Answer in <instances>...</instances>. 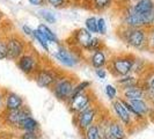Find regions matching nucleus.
<instances>
[{
	"instance_id": "nucleus-1",
	"label": "nucleus",
	"mask_w": 154,
	"mask_h": 139,
	"mask_svg": "<svg viewBox=\"0 0 154 139\" xmlns=\"http://www.w3.org/2000/svg\"><path fill=\"white\" fill-rule=\"evenodd\" d=\"M149 29L151 28H131L119 24L116 29V35L126 46L138 51H145L149 50Z\"/></svg>"
},
{
	"instance_id": "nucleus-32",
	"label": "nucleus",
	"mask_w": 154,
	"mask_h": 139,
	"mask_svg": "<svg viewBox=\"0 0 154 139\" xmlns=\"http://www.w3.org/2000/svg\"><path fill=\"white\" fill-rule=\"evenodd\" d=\"M71 0H46V5H50L54 8H63L69 5Z\"/></svg>"
},
{
	"instance_id": "nucleus-5",
	"label": "nucleus",
	"mask_w": 154,
	"mask_h": 139,
	"mask_svg": "<svg viewBox=\"0 0 154 139\" xmlns=\"http://www.w3.org/2000/svg\"><path fill=\"white\" fill-rule=\"evenodd\" d=\"M104 110L106 109H103L100 101H97L96 103L93 104L92 107L84 110L82 113L72 116V123L75 126L78 133L81 136L92 124L96 123Z\"/></svg>"
},
{
	"instance_id": "nucleus-34",
	"label": "nucleus",
	"mask_w": 154,
	"mask_h": 139,
	"mask_svg": "<svg viewBox=\"0 0 154 139\" xmlns=\"http://www.w3.org/2000/svg\"><path fill=\"white\" fill-rule=\"evenodd\" d=\"M6 21H7V17H6V15L4 14V12L0 9V29H2V30L5 31H8L11 30V29H8L7 24H6Z\"/></svg>"
},
{
	"instance_id": "nucleus-31",
	"label": "nucleus",
	"mask_w": 154,
	"mask_h": 139,
	"mask_svg": "<svg viewBox=\"0 0 154 139\" xmlns=\"http://www.w3.org/2000/svg\"><path fill=\"white\" fill-rule=\"evenodd\" d=\"M19 139H42L43 134L42 131H32V132H19L17 133Z\"/></svg>"
},
{
	"instance_id": "nucleus-21",
	"label": "nucleus",
	"mask_w": 154,
	"mask_h": 139,
	"mask_svg": "<svg viewBox=\"0 0 154 139\" xmlns=\"http://www.w3.org/2000/svg\"><path fill=\"white\" fill-rule=\"evenodd\" d=\"M147 72H148V63L144 58H140L137 56L134 64H133V67H132V74L141 78L144 74H146Z\"/></svg>"
},
{
	"instance_id": "nucleus-37",
	"label": "nucleus",
	"mask_w": 154,
	"mask_h": 139,
	"mask_svg": "<svg viewBox=\"0 0 154 139\" xmlns=\"http://www.w3.org/2000/svg\"><path fill=\"white\" fill-rule=\"evenodd\" d=\"M28 2L35 7H41V6L46 5V0H28Z\"/></svg>"
},
{
	"instance_id": "nucleus-42",
	"label": "nucleus",
	"mask_w": 154,
	"mask_h": 139,
	"mask_svg": "<svg viewBox=\"0 0 154 139\" xmlns=\"http://www.w3.org/2000/svg\"><path fill=\"white\" fill-rule=\"evenodd\" d=\"M82 1H84V2H88V4H89V2L92 1V0H82Z\"/></svg>"
},
{
	"instance_id": "nucleus-8",
	"label": "nucleus",
	"mask_w": 154,
	"mask_h": 139,
	"mask_svg": "<svg viewBox=\"0 0 154 139\" xmlns=\"http://www.w3.org/2000/svg\"><path fill=\"white\" fill-rule=\"evenodd\" d=\"M5 36H6V42H7L8 60L16 62L31 46L30 43L19 32H15L13 30L5 31Z\"/></svg>"
},
{
	"instance_id": "nucleus-10",
	"label": "nucleus",
	"mask_w": 154,
	"mask_h": 139,
	"mask_svg": "<svg viewBox=\"0 0 154 139\" xmlns=\"http://www.w3.org/2000/svg\"><path fill=\"white\" fill-rule=\"evenodd\" d=\"M94 37V35L91 34L89 31L87 30L86 28H77L71 32L67 39H65V44L66 45L71 46V48H74L79 51H81L82 54H88V50H89V46L92 43V39Z\"/></svg>"
},
{
	"instance_id": "nucleus-30",
	"label": "nucleus",
	"mask_w": 154,
	"mask_h": 139,
	"mask_svg": "<svg viewBox=\"0 0 154 139\" xmlns=\"http://www.w3.org/2000/svg\"><path fill=\"white\" fill-rule=\"evenodd\" d=\"M8 58V50H7V42L5 32L0 36V60H5Z\"/></svg>"
},
{
	"instance_id": "nucleus-11",
	"label": "nucleus",
	"mask_w": 154,
	"mask_h": 139,
	"mask_svg": "<svg viewBox=\"0 0 154 139\" xmlns=\"http://www.w3.org/2000/svg\"><path fill=\"white\" fill-rule=\"evenodd\" d=\"M99 101L97 96L95 95V93L92 88L86 91V92L79 94L77 97H74L69 103L66 104L67 110L71 115H78L80 113H82L84 110L92 107L94 103H96Z\"/></svg>"
},
{
	"instance_id": "nucleus-15",
	"label": "nucleus",
	"mask_w": 154,
	"mask_h": 139,
	"mask_svg": "<svg viewBox=\"0 0 154 139\" xmlns=\"http://www.w3.org/2000/svg\"><path fill=\"white\" fill-rule=\"evenodd\" d=\"M108 131L114 139H128V136H129L126 128L114 116H111V118H110Z\"/></svg>"
},
{
	"instance_id": "nucleus-14",
	"label": "nucleus",
	"mask_w": 154,
	"mask_h": 139,
	"mask_svg": "<svg viewBox=\"0 0 154 139\" xmlns=\"http://www.w3.org/2000/svg\"><path fill=\"white\" fill-rule=\"evenodd\" d=\"M26 106V101L22 95L14 91L5 88V99H4V110H17Z\"/></svg>"
},
{
	"instance_id": "nucleus-40",
	"label": "nucleus",
	"mask_w": 154,
	"mask_h": 139,
	"mask_svg": "<svg viewBox=\"0 0 154 139\" xmlns=\"http://www.w3.org/2000/svg\"><path fill=\"white\" fill-rule=\"evenodd\" d=\"M148 102H149V106H151V108L154 110V97H152V99L148 101Z\"/></svg>"
},
{
	"instance_id": "nucleus-25",
	"label": "nucleus",
	"mask_w": 154,
	"mask_h": 139,
	"mask_svg": "<svg viewBox=\"0 0 154 139\" xmlns=\"http://www.w3.org/2000/svg\"><path fill=\"white\" fill-rule=\"evenodd\" d=\"M80 137H81V139H102V133L100 131L99 124H92Z\"/></svg>"
},
{
	"instance_id": "nucleus-18",
	"label": "nucleus",
	"mask_w": 154,
	"mask_h": 139,
	"mask_svg": "<svg viewBox=\"0 0 154 139\" xmlns=\"http://www.w3.org/2000/svg\"><path fill=\"white\" fill-rule=\"evenodd\" d=\"M132 12L137 14H145L154 11V0H138L136 2L128 4Z\"/></svg>"
},
{
	"instance_id": "nucleus-28",
	"label": "nucleus",
	"mask_w": 154,
	"mask_h": 139,
	"mask_svg": "<svg viewBox=\"0 0 154 139\" xmlns=\"http://www.w3.org/2000/svg\"><path fill=\"white\" fill-rule=\"evenodd\" d=\"M85 28L91 34H97V17L94 15L88 16L85 20Z\"/></svg>"
},
{
	"instance_id": "nucleus-41",
	"label": "nucleus",
	"mask_w": 154,
	"mask_h": 139,
	"mask_svg": "<svg viewBox=\"0 0 154 139\" xmlns=\"http://www.w3.org/2000/svg\"><path fill=\"white\" fill-rule=\"evenodd\" d=\"M4 139H19V138H17V136H12L9 138H4Z\"/></svg>"
},
{
	"instance_id": "nucleus-29",
	"label": "nucleus",
	"mask_w": 154,
	"mask_h": 139,
	"mask_svg": "<svg viewBox=\"0 0 154 139\" xmlns=\"http://www.w3.org/2000/svg\"><path fill=\"white\" fill-rule=\"evenodd\" d=\"M39 16L48 23H54L56 22V15L50 9H46V8H42L38 11Z\"/></svg>"
},
{
	"instance_id": "nucleus-33",
	"label": "nucleus",
	"mask_w": 154,
	"mask_h": 139,
	"mask_svg": "<svg viewBox=\"0 0 154 139\" xmlns=\"http://www.w3.org/2000/svg\"><path fill=\"white\" fill-rule=\"evenodd\" d=\"M97 34H100V35L107 34V21L103 16L97 17Z\"/></svg>"
},
{
	"instance_id": "nucleus-35",
	"label": "nucleus",
	"mask_w": 154,
	"mask_h": 139,
	"mask_svg": "<svg viewBox=\"0 0 154 139\" xmlns=\"http://www.w3.org/2000/svg\"><path fill=\"white\" fill-rule=\"evenodd\" d=\"M95 74H96V77L99 78V79L104 80L107 78L108 71H107V69H96L95 70Z\"/></svg>"
},
{
	"instance_id": "nucleus-23",
	"label": "nucleus",
	"mask_w": 154,
	"mask_h": 139,
	"mask_svg": "<svg viewBox=\"0 0 154 139\" xmlns=\"http://www.w3.org/2000/svg\"><path fill=\"white\" fill-rule=\"evenodd\" d=\"M37 29L45 36V39H48L50 43H54V44H57V45L60 43V41L57 37V35L54 34V31H52V29H51L46 23H39Z\"/></svg>"
},
{
	"instance_id": "nucleus-9",
	"label": "nucleus",
	"mask_w": 154,
	"mask_h": 139,
	"mask_svg": "<svg viewBox=\"0 0 154 139\" xmlns=\"http://www.w3.org/2000/svg\"><path fill=\"white\" fill-rule=\"evenodd\" d=\"M28 116H32V114L30 108L27 104L17 110H2L0 113V125L4 126L5 129L16 132L20 122Z\"/></svg>"
},
{
	"instance_id": "nucleus-39",
	"label": "nucleus",
	"mask_w": 154,
	"mask_h": 139,
	"mask_svg": "<svg viewBox=\"0 0 154 139\" xmlns=\"http://www.w3.org/2000/svg\"><path fill=\"white\" fill-rule=\"evenodd\" d=\"M4 99H5V88L0 87V113L4 110Z\"/></svg>"
},
{
	"instance_id": "nucleus-3",
	"label": "nucleus",
	"mask_w": 154,
	"mask_h": 139,
	"mask_svg": "<svg viewBox=\"0 0 154 139\" xmlns=\"http://www.w3.org/2000/svg\"><path fill=\"white\" fill-rule=\"evenodd\" d=\"M44 62L43 56L31 45L24 54L15 62L17 69L22 72L24 76L32 79L34 76L37 73L39 67Z\"/></svg>"
},
{
	"instance_id": "nucleus-36",
	"label": "nucleus",
	"mask_w": 154,
	"mask_h": 139,
	"mask_svg": "<svg viewBox=\"0 0 154 139\" xmlns=\"http://www.w3.org/2000/svg\"><path fill=\"white\" fill-rule=\"evenodd\" d=\"M22 32L24 36H29V37H32V31H34V29L31 28L29 24H23L22 26Z\"/></svg>"
},
{
	"instance_id": "nucleus-44",
	"label": "nucleus",
	"mask_w": 154,
	"mask_h": 139,
	"mask_svg": "<svg viewBox=\"0 0 154 139\" xmlns=\"http://www.w3.org/2000/svg\"><path fill=\"white\" fill-rule=\"evenodd\" d=\"M0 139H4V138H0Z\"/></svg>"
},
{
	"instance_id": "nucleus-16",
	"label": "nucleus",
	"mask_w": 154,
	"mask_h": 139,
	"mask_svg": "<svg viewBox=\"0 0 154 139\" xmlns=\"http://www.w3.org/2000/svg\"><path fill=\"white\" fill-rule=\"evenodd\" d=\"M119 97H122L123 100L126 101L140 100V99H146V94H145L143 86L139 84L137 86H133V87L126 88L124 91H121L119 92Z\"/></svg>"
},
{
	"instance_id": "nucleus-43",
	"label": "nucleus",
	"mask_w": 154,
	"mask_h": 139,
	"mask_svg": "<svg viewBox=\"0 0 154 139\" xmlns=\"http://www.w3.org/2000/svg\"><path fill=\"white\" fill-rule=\"evenodd\" d=\"M4 32H5V31H4V30H1V29H0V36H1V35H2Z\"/></svg>"
},
{
	"instance_id": "nucleus-20",
	"label": "nucleus",
	"mask_w": 154,
	"mask_h": 139,
	"mask_svg": "<svg viewBox=\"0 0 154 139\" xmlns=\"http://www.w3.org/2000/svg\"><path fill=\"white\" fill-rule=\"evenodd\" d=\"M131 103V106L133 107V109L140 114L144 117H148L149 113H151V106H149V102L146 100V99H140V100H133V101H129Z\"/></svg>"
},
{
	"instance_id": "nucleus-6",
	"label": "nucleus",
	"mask_w": 154,
	"mask_h": 139,
	"mask_svg": "<svg viewBox=\"0 0 154 139\" xmlns=\"http://www.w3.org/2000/svg\"><path fill=\"white\" fill-rule=\"evenodd\" d=\"M54 57L56 62L67 69H75L81 63L85 62L86 59V56L81 51L66 45L65 43L58 44L57 50L54 54Z\"/></svg>"
},
{
	"instance_id": "nucleus-4",
	"label": "nucleus",
	"mask_w": 154,
	"mask_h": 139,
	"mask_svg": "<svg viewBox=\"0 0 154 139\" xmlns=\"http://www.w3.org/2000/svg\"><path fill=\"white\" fill-rule=\"evenodd\" d=\"M63 72H64V70L58 67L56 64L50 62L49 59H45L42 64V66L37 71V73L34 76L32 80L36 82V85L38 86L39 88L51 89V87L58 80V78L62 76Z\"/></svg>"
},
{
	"instance_id": "nucleus-17",
	"label": "nucleus",
	"mask_w": 154,
	"mask_h": 139,
	"mask_svg": "<svg viewBox=\"0 0 154 139\" xmlns=\"http://www.w3.org/2000/svg\"><path fill=\"white\" fill-rule=\"evenodd\" d=\"M32 131H42L41 129V124L37 119H35L32 116H28L26 118H23L20 122L16 132H32Z\"/></svg>"
},
{
	"instance_id": "nucleus-13",
	"label": "nucleus",
	"mask_w": 154,
	"mask_h": 139,
	"mask_svg": "<svg viewBox=\"0 0 154 139\" xmlns=\"http://www.w3.org/2000/svg\"><path fill=\"white\" fill-rule=\"evenodd\" d=\"M111 52L108 50L107 46H103L99 50H95L92 54L86 56L85 62L89 64V66H92L94 70L96 69H106L108 65L109 58H110Z\"/></svg>"
},
{
	"instance_id": "nucleus-27",
	"label": "nucleus",
	"mask_w": 154,
	"mask_h": 139,
	"mask_svg": "<svg viewBox=\"0 0 154 139\" xmlns=\"http://www.w3.org/2000/svg\"><path fill=\"white\" fill-rule=\"evenodd\" d=\"M104 93H106L107 97H108L111 102L119 97V91H118L117 86L112 85V84H108V85L104 87Z\"/></svg>"
},
{
	"instance_id": "nucleus-24",
	"label": "nucleus",
	"mask_w": 154,
	"mask_h": 139,
	"mask_svg": "<svg viewBox=\"0 0 154 139\" xmlns=\"http://www.w3.org/2000/svg\"><path fill=\"white\" fill-rule=\"evenodd\" d=\"M115 0H92L89 4L92 5V11L94 12H97V13H101V12H104L112 6Z\"/></svg>"
},
{
	"instance_id": "nucleus-26",
	"label": "nucleus",
	"mask_w": 154,
	"mask_h": 139,
	"mask_svg": "<svg viewBox=\"0 0 154 139\" xmlns=\"http://www.w3.org/2000/svg\"><path fill=\"white\" fill-rule=\"evenodd\" d=\"M32 39H35L39 45L42 46V49H43L45 52H50V42L45 39V36H44L37 28L34 29V31H32Z\"/></svg>"
},
{
	"instance_id": "nucleus-12",
	"label": "nucleus",
	"mask_w": 154,
	"mask_h": 139,
	"mask_svg": "<svg viewBox=\"0 0 154 139\" xmlns=\"http://www.w3.org/2000/svg\"><path fill=\"white\" fill-rule=\"evenodd\" d=\"M111 109H112V113H114V117L117 118L121 123L123 124L129 133H131L133 131V128L137 124L134 122V119L132 118V116L130 115V113L128 111V109L125 108L121 97H118V99H116L115 101L111 102Z\"/></svg>"
},
{
	"instance_id": "nucleus-19",
	"label": "nucleus",
	"mask_w": 154,
	"mask_h": 139,
	"mask_svg": "<svg viewBox=\"0 0 154 139\" xmlns=\"http://www.w3.org/2000/svg\"><path fill=\"white\" fill-rule=\"evenodd\" d=\"M139 84H140V78L134 76V74H132V73L116 79V86H117L119 92L126 89V88L133 87V86H137Z\"/></svg>"
},
{
	"instance_id": "nucleus-2",
	"label": "nucleus",
	"mask_w": 154,
	"mask_h": 139,
	"mask_svg": "<svg viewBox=\"0 0 154 139\" xmlns=\"http://www.w3.org/2000/svg\"><path fill=\"white\" fill-rule=\"evenodd\" d=\"M136 57L132 52H111L106 69L116 79L131 74Z\"/></svg>"
},
{
	"instance_id": "nucleus-22",
	"label": "nucleus",
	"mask_w": 154,
	"mask_h": 139,
	"mask_svg": "<svg viewBox=\"0 0 154 139\" xmlns=\"http://www.w3.org/2000/svg\"><path fill=\"white\" fill-rule=\"evenodd\" d=\"M91 88H92V82H91V81H88V80L79 81L77 85H75V87L73 88V91H72V93H71V95H69L67 102L65 103V106H66L67 103H69L74 97H77L79 94L86 92V91H88V89H91Z\"/></svg>"
},
{
	"instance_id": "nucleus-38",
	"label": "nucleus",
	"mask_w": 154,
	"mask_h": 139,
	"mask_svg": "<svg viewBox=\"0 0 154 139\" xmlns=\"http://www.w3.org/2000/svg\"><path fill=\"white\" fill-rule=\"evenodd\" d=\"M149 50L154 51V27L149 29Z\"/></svg>"
},
{
	"instance_id": "nucleus-7",
	"label": "nucleus",
	"mask_w": 154,
	"mask_h": 139,
	"mask_svg": "<svg viewBox=\"0 0 154 139\" xmlns=\"http://www.w3.org/2000/svg\"><path fill=\"white\" fill-rule=\"evenodd\" d=\"M80 80L75 74H73L72 72L64 71L62 76L54 82V85L51 87L50 91L57 100L63 102V103H66L71 93L73 91V88L75 87V85Z\"/></svg>"
}]
</instances>
